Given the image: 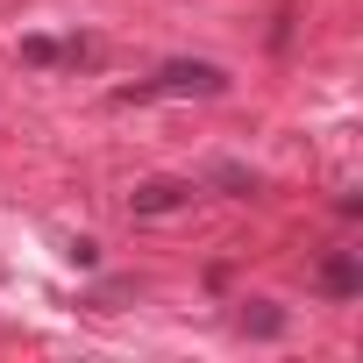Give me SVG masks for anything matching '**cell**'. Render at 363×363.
<instances>
[{
  "instance_id": "obj_6",
  "label": "cell",
  "mask_w": 363,
  "mask_h": 363,
  "mask_svg": "<svg viewBox=\"0 0 363 363\" xmlns=\"http://www.w3.org/2000/svg\"><path fill=\"white\" fill-rule=\"evenodd\" d=\"M214 186L242 200V193H257V171H242V164H214Z\"/></svg>"
},
{
  "instance_id": "obj_4",
  "label": "cell",
  "mask_w": 363,
  "mask_h": 363,
  "mask_svg": "<svg viewBox=\"0 0 363 363\" xmlns=\"http://www.w3.org/2000/svg\"><path fill=\"white\" fill-rule=\"evenodd\" d=\"M242 335H264V342H271V335H285V313H278L271 299H250V306H242Z\"/></svg>"
},
{
  "instance_id": "obj_3",
  "label": "cell",
  "mask_w": 363,
  "mask_h": 363,
  "mask_svg": "<svg viewBox=\"0 0 363 363\" xmlns=\"http://www.w3.org/2000/svg\"><path fill=\"white\" fill-rule=\"evenodd\" d=\"M320 292H328V299H356V292H363V264H356L349 250H335V257L320 264Z\"/></svg>"
},
{
  "instance_id": "obj_1",
  "label": "cell",
  "mask_w": 363,
  "mask_h": 363,
  "mask_svg": "<svg viewBox=\"0 0 363 363\" xmlns=\"http://www.w3.org/2000/svg\"><path fill=\"white\" fill-rule=\"evenodd\" d=\"M214 93H228V72L214 57H171L157 79L128 86L121 100H214Z\"/></svg>"
},
{
  "instance_id": "obj_7",
  "label": "cell",
  "mask_w": 363,
  "mask_h": 363,
  "mask_svg": "<svg viewBox=\"0 0 363 363\" xmlns=\"http://www.w3.org/2000/svg\"><path fill=\"white\" fill-rule=\"evenodd\" d=\"M65 257H72V264H79V271H93V264H100V242H93V235H79V242H72V250H65Z\"/></svg>"
},
{
  "instance_id": "obj_2",
  "label": "cell",
  "mask_w": 363,
  "mask_h": 363,
  "mask_svg": "<svg viewBox=\"0 0 363 363\" xmlns=\"http://www.w3.org/2000/svg\"><path fill=\"white\" fill-rule=\"evenodd\" d=\"M178 207H193V178H143V186L128 193L135 221H157V214H178Z\"/></svg>"
},
{
  "instance_id": "obj_5",
  "label": "cell",
  "mask_w": 363,
  "mask_h": 363,
  "mask_svg": "<svg viewBox=\"0 0 363 363\" xmlns=\"http://www.w3.org/2000/svg\"><path fill=\"white\" fill-rule=\"evenodd\" d=\"M22 65H65V43L57 36H22Z\"/></svg>"
}]
</instances>
